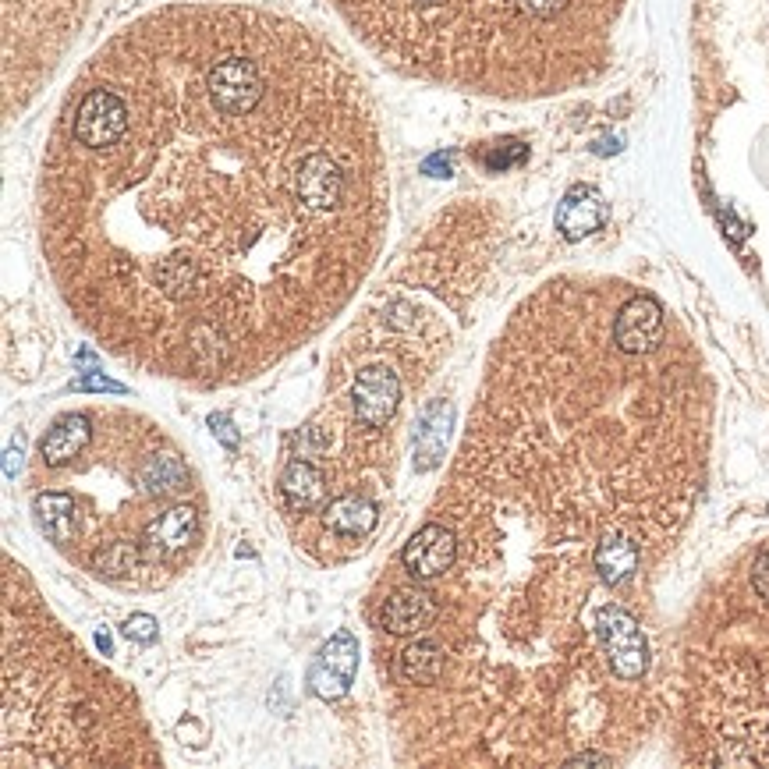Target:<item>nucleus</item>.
Returning <instances> with one entry per match:
<instances>
[{"label":"nucleus","instance_id":"obj_25","mask_svg":"<svg viewBox=\"0 0 769 769\" xmlns=\"http://www.w3.org/2000/svg\"><path fill=\"white\" fill-rule=\"evenodd\" d=\"M18 468H22V451H18V447H8V454H4V475L15 479Z\"/></svg>","mask_w":769,"mask_h":769},{"label":"nucleus","instance_id":"obj_19","mask_svg":"<svg viewBox=\"0 0 769 769\" xmlns=\"http://www.w3.org/2000/svg\"><path fill=\"white\" fill-rule=\"evenodd\" d=\"M121 631H125V638H132V642L149 645V642H156V635H160V624H156V617H149V614H132Z\"/></svg>","mask_w":769,"mask_h":769},{"label":"nucleus","instance_id":"obj_12","mask_svg":"<svg viewBox=\"0 0 769 769\" xmlns=\"http://www.w3.org/2000/svg\"><path fill=\"white\" fill-rule=\"evenodd\" d=\"M280 497L284 504L291 507L295 514H309V511H319V507L327 504V475L319 472L312 461H302L295 458L284 472H280V482H277Z\"/></svg>","mask_w":769,"mask_h":769},{"label":"nucleus","instance_id":"obj_21","mask_svg":"<svg viewBox=\"0 0 769 769\" xmlns=\"http://www.w3.org/2000/svg\"><path fill=\"white\" fill-rule=\"evenodd\" d=\"M71 390H107V394H125L121 383L107 380V376H100V373H89L86 380H75L71 383Z\"/></svg>","mask_w":769,"mask_h":769},{"label":"nucleus","instance_id":"obj_10","mask_svg":"<svg viewBox=\"0 0 769 769\" xmlns=\"http://www.w3.org/2000/svg\"><path fill=\"white\" fill-rule=\"evenodd\" d=\"M89 443H93V419L89 415H61L39 440V458L47 468H64L75 458H82Z\"/></svg>","mask_w":769,"mask_h":769},{"label":"nucleus","instance_id":"obj_11","mask_svg":"<svg viewBox=\"0 0 769 769\" xmlns=\"http://www.w3.org/2000/svg\"><path fill=\"white\" fill-rule=\"evenodd\" d=\"M642 550H638V539L624 529H610L596 539V550H592V568L603 578L606 585H621L635 575Z\"/></svg>","mask_w":769,"mask_h":769},{"label":"nucleus","instance_id":"obj_20","mask_svg":"<svg viewBox=\"0 0 769 769\" xmlns=\"http://www.w3.org/2000/svg\"><path fill=\"white\" fill-rule=\"evenodd\" d=\"M752 589L762 603H769V550H762L752 564Z\"/></svg>","mask_w":769,"mask_h":769},{"label":"nucleus","instance_id":"obj_3","mask_svg":"<svg viewBox=\"0 0 769 769\" xmlns=\"http://www.w3.org/2000/svg\"><path fill=\"white\" fill-rule=\"evenodd\" d=\"M592 628H596V638L603 642L610 670L621 681H638L649 670V642H645L642 628H638V621L628 610H621L614 603L599 606L596 617H592Z\"/></svg>","mask_w":769,"mask_h":769},{"label":"nucleus","instance_id":"obj_8","mask_svg":"<svg viewBox=\"0 0 769 769\" xmlns=\"http://www.w3.org/2000/svg\"><path fill=\"white\" fill-rule=\"evenodd\" d=\"M610 217V206L592 185H575L564 192L557 206V231L564 241H585Z\"/></svg>","mask_w":769,"mask_h":769},{"label":"nucleus","instance_id":"obj_13","mask_svg":"<svg viewBox=\"0 0 769 769\" xmlns=\"http://www.w3.org/2000/svg\"><path fill=\"white\" fill-rule=\"evenodd\" d=\"M380 521V507L362 493H341L330 504H323V525L341 539L369 536Z\"/></svg>","mask_w":769,"mask_h":769},{"label":"nucleus","instance_id":"obj_26","mask_svg":"<svg viewBox=\"0 0 769 769\" xmlns=\"http://www.w3.org/2000/svg\"><path fill=\"white\" fill-rule=\"evenodd\" d=\"M621 149H624V139H617V135H614V139H599L596 146H592V153H596V156H610V153H621Z\"/></svg>","mask_w":769,"mask_h":769},{"label":"nucleus","instance_id":"obj_22","mask_svg":"<svg viewBox=\"0 0 769 769\" xmlns=\"http://www.w3.org/2000/svg\"><path fill=\"white\" fill-rule=\"evenodd\" d=\"M210 429H213V436H220L224 440V447H238V433H234V426H231V419L227 415H210Z\"/></svg>","mask_w":769,"mask_h":769},{"label":"nucleus","instance_id":"obj_5","mask_svg":"<svg viewBox=\"0 0 769 769\" xmlns=\"http://www.w3.org/2000/svg\"><path fill=\"white\" fill-rule=\"evenodd\" d=\"M458 560V536L454 529L440 525V521H429L415 532L401 550V564L404 571L415 578V582H433V578H443L447 571L454 568Z\"/></svg>","mask_w":769,"mask_h":769},{"label":"nucleus","instance_id":"obj_4","mask_svg":"<svg viewBox=\"0 0 769 769\" xmlns=\"http://www.w3.org/2000/svg\"><path fill=\"white\" fill-rule=\"evenodd\" d=\"M397 404H401V376L387 362L358 369L355 380H351V412H355L358 426H387L394 419Z\"/></svg>","mask_w":769,"mask_h":769},{"label":"nucleus","instance_id":"obj_7","mask_svg":"<svg viewBox=\"0 0 769 769\" xmlns=\"http://www.w3.org/2000/svg\"><path fill=\"white\" fill-rule=\"evenodd\" d=\"M195 536H199V514H195V507L174 504L164 514H153L142 525V550H146V557L164 560L171 553L188 550L195 543Z\"/></svg>","mask_w":769,"mask_h":769},{"label":"nucleus","instance_id":"obj_15","mask_svg":"<svg viewBox=\"0 0 769 769\" xmlns=\"http://www.w3.org/2000/svg\"><path fill=\"white\" fill-rule=\"evenodd\" d=\"M135 479L139 486L149 493V497H174V493L188 490V468L185 461L178 458L174 451H153L139 461L135 468Z\"/></svg>","mask_w":769,"mask_h":769},{"label":"nucleus","instance_id":"obj_24","mask_svg":"<svg viewBox=\"0 0 769 769\" xmlns=\"http://www.w3.org/2000/svg\"><path fill=\"white\" fill-rule=\"evenodd\" d=\"M610 755H596V752H585V755H571L568 766H606Z\"/></svg>","mask_w":769,"mask_h":769},{"label":"nucleus","instance_id":"obj_17","mask_svg":"<svg viewBox=\"0 0 769 769\" xmlns=\"http://www.w3.org/2000/svg\"><path fill=\"white\" fill-rule=\"evenodd\" d=\"M397 667H401V677L408 684L429 688V684L443 681L447 649H443V642H436V638H415V642L401 653V663H397Z\"/></svg>","mask_w":769,"mask_h":769},{"label":"nucleus","instance_id":"obj_1","mask_svg":"<svg viewBox=\"0 0 769 769\" xmlns=\"http://www.w3.org/2000/svg\"><path fill=\"white\" fill-rule=\"evenodd\" d=\"M121 93L110 146L54 132L43 252L78 323L156 376H259L344 309L387 224L362 78L309 29L178 8L89 61Z\"/></svg>","mask_w":769,"mask_h":769},{"label":"nucleus","instance_id":"obj_9","mask_svg":"<svg viewBox=\"0 0 769 769\" xmlns=\"http://www.w3.org/2000/svg\"><path fill=\"white\" fill-rule=\"evenodd\" d=\"M440 617L433 596L419 589H397L387 596V603L380 606V628L390 635H422L429 631Z\"/></svg>","mask_w":769,"mask_h":769},{"label":"nucleus","instance_id":"obj_27","mask_svg":"<svg viewBox=\"0 0 769 769\" xmlns=\"http://www.w3.org/2000/svg\"><path fill=\"white\" fill-rule=\"evenodd\" d=\"M96 645H100V649H103V653H114V645H110V638H107V631H100V635H96Z\"/></svg>","mask_w":769,"mask_h":769},{"label":"nucleus","instance_id":"obj_6","mask_svg":"<svg viewBox=\"0 0 769 769\" xmlns=\"http://www.w3.org/2000/svg\"><path fill=\"white\" fill-rule=\"evenodd\" d=\"M355 670H358V638L351 635V631H337V635L319 649L316 663H312L309 688L319 699L334 702L351 688Z\"/></svg>","mask_w":769,"mask_h":769},{"label":"nucleus","instance_id":"obj_23","mask_svg":"<svg viewBox=\"0 0 769 769\" xmlns=\"http://www.w3.org/2000/svg\"><path fill=\"white\" fill-rule=\"evenodd\" d=\"M422 171L433 174V178H447V174H451V164H447V156L443 153H436V156H429L426 164H422Z\"/></svg>","mask_w":769,"mask_h":769},{"label":"nucleus","instance_id":"obj_18","mask_svg":"<svg viewBox=\"0 0 769 769\" xmlns=\"http://www.w3.org/2000/svg\"><path fill=\"white\" fill-rule=\"evenodd\" d=\"M475 156H479V164L490 174H504L529 160V146L521 139H497V142H486Z\"/></svg>","mask_w":769,"mask_h":769},{"label":"nucleus","instance_id":"obj_16","mask_svg":"<svg viewBox=\"0 0 769 769\" xmlns=\"http://www.w3.org/2000/svg\"><path fill=\"white\" fill-rule=\"evenodd\" d=\"M32 514L43 536L57 546H68L78 532V504L71 493H36L32 500Z\"/></svg>","mask_w":769,"mask_h":769},{"label":"nucleus","instance_id":"obj_2","mask_svg":"<svg viewBox=\"0 0 769 769\" xmlns=\"http://www.w3.org/2000/svg\"><path fill=\"white\" fill-rule=\"evenodd\" d=\"M408 75L493 96H546L603 61L617 0H337Z\"/></svg>","mask_w":769,"mask_h":769},{"label":"nucleus","instance_id":"obj_14","mask_svg":"<svg viewBox=\"0 0 769 769\" xmlns=\"http://www.w3.org/2000/svg\"><path fill=\"white\" fill-rule=\"evenodd\" d=\"M451 422L454 408L447 401H433L419 412V419H415V468L419 472H429V468L440 465Z\"/></svg>","mask_w":769,"mask_h":769}]
</instances>
